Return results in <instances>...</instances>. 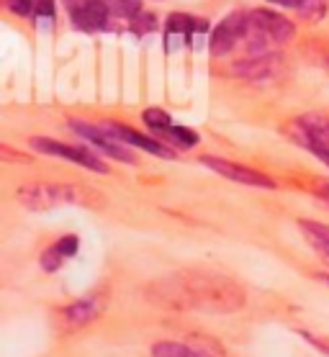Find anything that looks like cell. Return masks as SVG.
I'll list each match as a JSON object with an SVG mask.
<instances>
[{
  "label": "cell",
  "instance_id": "obj_1",
  "mask_svg": "<svg viewBox=\"0 0 329 357\" xmlns=\"http://www.w3.org/2000/svg\"><path fill=\"white\" fill-rule=\"evenodd\" d=\"M149 301L168 309H198V311H237L244 303L240 285L214 273H183L157 280L147 288Z\"/></svg>",
  "mask_w": 329,
  "mask_h": 357
},
{
  "label": "cell",
  "instance_id": "obj_2",
  "mask_svg": "<svg viewBox=\"0 0 329 357\" xmlns=\"http://www.w3.org/2000/svg\"><path fill=\"white\" fill-rule=\"evenodd\" d=\"M18 203L29 211H49L59 206H88L98 208L101 198L96 190L82 185H59V183H29L18 188Z\"/></svg>",
  "mask_w": 329,
  "mask_h": 357
},
{
  "label": "cell",
  "instance_id": "obj_3",
  "mask_svg": "<svg viewBox=\"0 0 329 357\" xmlns=\"http://www.w3.org/2000/svg\"><path fill=\"white\" fill-rule=\"evenodd\" d=\"M296 26L291 24L288 18L273 10L252 8L247 18V31L242 39V47L247 49L249 54H268L275 47H281L293 36Z\"/></svg>",
  "mask_w": 329,
  "mask_h": 357
},
{
  "label": "cell",
  "instance_id": "obj_4",
  "mask_svg": "<svg viewBox=\"0 0 329 357\" xmlns=\"http://www.w3.org/2000/svg\"><path fill=\"white\" fill-rule=\"evenodd\" d=\"M31 146L41 155H49V157H59V160H67V162H75L85 167V170H93V172H108V165L96 155V152H90L85 146H73V144H62V142H57V139H47V137H31Z\"/></svg>",
  "mask_w": 329,
  "mask_h": 357
},
{
  "label": "cell",
  "instance_id": "obj_5",
  "mask_svg": "<svg viewBox=\"0 0 329 357\" xmlns=\"http://www.w3.org/2000/svg\"><path fill=\"white\" fill-rule=\"evenodd\" d=\"M70 129H73L78 137L85 139L88 144H93V149L101 152V155H108V157H113V160L126 162V165H137V157L131 155L129 144H124V142H119L116 137H111L103 126H93V123H88V121L73 119V121H70Z\"/></svg>",
  "mask_w": 329,
  "mask_h": 357
},
{
  "label": "cell",
  "instance_id": "obj_6",
  "mask_svg": "<svg viewBox=\"0 0 329 357\" xmlns=\"http://www.w3.org/2000/svg\"><path fill=\"white\" fill-rule=\"evenodd\" d=\"M247 18H249V10H234L232 16H226L224 21L211 31L209 49L214 57H224V54H229L237 44H242L244 31H247Z\"/></svg>",
  "mask_w": 329,
  "mask_h": 357
},
{
  "label": "cell",
  "instance_id": "obj_7",
  "mask_svg": "<svg viewBox=\"0 0 329 357\" xmlns=\"http://www.w3.org/2000/svg\"><path fill=\"white\" fill-rule=\"evenodd\" d=\"M103 129L111 134V137H116L119 142H124V144L129 146H137V149H145L147 155H154V157H162V160H175V149L173 146H168L162 139L157 137H147V134H139L137 129H131V126H126V123H119V121H105Z\"/></svg>",
  "mask_w": 329,
  "mask_h": 357
},
{
  "label": "cell",
  "instance_id": "obj_8",
  "mask_svg": "<svg viewBox=\"0 0 329 357\" xmlns=\"http://www.w3.org/2000/svg\"><path fill=\"white\" fill-rule=\"evenodd\" d=\"M201 165L203 167H209V170H214L217 175H221V178L242 183V185L268 188V190H273L275 188L273 178H268V175H263V172H257V170H249V167H242V165H237V162H229V160H224V157L206 155V157H201Z\"/></svg>",
  "mask_w": 329,
  "mask_h": 357
},
{
  "label": "cell",
  "instance_id": "obj_9",
  "mask_svg": "<svg viewBox=\"0 0 329 357\" xmlns=\"http://www.w3.org/2000/svg\"><path fill=\"white\" fill-rule=\"evenodd\" d=\"M298 144L312 149V146H324L329 149V116L327 114H301L296 119V134H293Z\"/></svg>",
  "mask_w": 329,
  "mask_h": 357
},
{
  "label": "cell",
  "instance_id": "obj_10",
  "mask_svg": "<svg viewBox=\"0 0 329 357\" xmlns=\"http://www.w3.org/2000/svg\"><path fill=\"white\" fill-rule=\"evenodd\" d=\"M105 303H108L105 293H93V296H85V298L75 301V303H70V306L62 311V321L70 326V329L88 326V324H93L101 314H103Z\"/></svg>",
  "mask_w": 329,
  "mask_h": 357
},
{
  "label": "cell",
  "instance_id": "obj_11",
  "mask_svg": "<svg viewBox=\"0 0 329 357\" xmlns=\"http://www.w3.org/2000/svg\"><path fill=\"white\" fill-rule=\"evenodd\" d=\"M281 65V57L275 52L268 54H249L247 59H242L234 65V75L237 77H247V80H257V77H268L270 73H275Z\"/></svg>",
  "mask_w": 329,
  "mask_h": 357
},
{
  "label": "cell",
  "instance_id": "obj_12",
  "mask_svg": "<svg viewBox=\"0 0 329 357\" xmlns=\"http://www.w3.org/2000/svg\"><path fill=\"white\" fill-rule=\"evenodd\" d=\"M298 229L306 234L309 244L319 252V257L329 265V227L319 221H298Z\"/></svg>",
  "mask_w": 329,
  "mask_h": 357
},
{
  "label": "cell",
  "instance_id": "obj_13",
  "mask_svg": "<svg viewBox=\"0 0 329 357\" xmlns=\"http://www.w3.org/2000/svg\"><path fill=\"white\" fill-rule=\"evenodd\" d=\"M157 139H162L165 144H175L180 146V149H191V146L198 144V134L193 129H188V126H168V129H162L154 134Z\"/></svg>",
  "mask_w": 329,
  "mask_h": 357
},
{
  "label": "cell",
  "instance_id": "obj_14",
  "mask_svg": "<svg viewBox=\"0 0 329 357\" xmlns=\"http://www.w3.org/2000/svg\"><path fill=\"white\" fill-rule=\"evenodd\" d=\"M152 357H203L198 349L180 344V342H157L152 347Z\"/></svg>",
  "mask_w": 329,
  "mask_h": 357
},
{
  "label": "cell",
  "instance_id": "obj_15",
  "mask_svg": "<svg viewBox=\"0 0 329 357\" xmlns=\"http://www.w3.org/2000/svg\"><path fill=\"white\" fill-rule=\"evenodd\" d=\"M103 6L111 16L129 18V21L142 13V0H103Z\"/></svg>",
  "mask_w": 329,
  "mask_h": 357
},
{
  "label": "cell",
  "instance_id": "obj_16",
  "mask_svg": "<svg viewBox=\"0 0 329 357\" xmlns=\"http://www.w3.org/2000/svg\"><path fill=\"white\" fill-rule=\"evenodd\" d=\"M196 29H198V21L191 16L173 13V16L168 18V33H175V36H191Z\"/></svg>",
  "mask_w": 329,
  "mask_h": 357
},
{
  "label": "cell",
  "instance_id": "obj_17",
  "mask_svg": "<svg viewBox=\"0 0 329 357\" xmlns=\"http://www.w3.org/2000/svg\"><path fill=\"white\" fill-rule=\"evenodd\" d=\"M142 119H145V123L152 131H162L168 129V126H173V116L165 108H147L145 114H142Z\"/></svg>",
  "mask_w": 329,
  "mask_h": 357
},
{
  "label": "cell",
  "instance_id": "obj_18",
  "mask_svg": "<svg viewBox=\"0 0 329 357\" xmlns=\"http://www.w3.org/2000/svg\"><path fill=\"white\" fill-rule=\"evenodd\" d=\"M64 252L57 247V242L52 244V247H47V250L41 252V257H39V262H41V270H47V273H57V270L62 268L64 265Z\"/></svg>",
  "mask_w": 329,
  "mask_h": 357
},
{
  "label": "cell",
  "instance_id": "obj_19",
  "mask_svg": "<svg viewBox=\"0 0 329 357\" xmlns=\"http://www.w3.org/2000/svg\"><path fill=\"white\" fill-rule=\"evenodd\" d=\"M296 10L298 16L309 18V21H319L324 16V10H327V0H304Z\"/></svg>",
  "mask_w": 329,
  "mask_h": 357
},
{
  "label": "cell",
  "instance_id": "obj_20",
  "mask_svg": "<svg viewBox=\"0 0 329 357\" xmlns=\"http://www.w3.org/2000/svg\"><path fill=\"white\" fill-rule=\"evenodd\" d=\"M152 29H154V16H152V13H145V10H142L139 16L131 18V31H137L139 36H142V33H149Z\"/></svg>",
  "mask_w": 329,
  "mask_h": 357
},
{
  "label": "cell",
  "instance_id": "obj_21",
  "mask_svg": "<svg viewBox=\"0 0 329 357\" xmlns=\"http://www.w3.org/2000/svg\"><path fill=\"white\" fill-rule=\"evenodd\" d=\"M57 247L64 252V257L70 260V257H75L78 255V247H80V242H78V236L75 234H64L57 239Z\"/></svg>",
  "mask_w": 329,
  "mask_h": 357
},
{
  "label": "cell",
  "instance_id": "obj_22",
  "mask_svg": "<svg viewBox=\"0 0 329 357\" xmlns=\"http://www.w3.org/2000/svg\"><path fill=\"white\" fill-rule=\"evenodd\" d=\"M0 157H3V160H8V162H24V165L31 162V157L21 155V152H16V149H10L8 144H0Z\"/></svg>",
  "mask_w": 329,
  "mask_h": 357
},
{
  "label": "cell",
  "instance_id": "obj_23",
  "mask_svg": "<svg viewBox=\"0 0 329 357\" xmlns=\"http://www.w3.org/2000/svg\"><path fill=\"white\" fill-rule=\"evenodd\" d=\"M6 6H8L16 16H31V10H34L31 0H6Z\"/></svg>",
  "mask_w": 329,
  "mask_h": 357
},
{
  "label": "cell",
  "instance_id": "obj_24",
  "mask_svg": "<svg viewBox=\"0 0 329 357\" xmlns=\"http://www.w3.org/2000/svg\"><path fill=\"white\" fill-rule=\"evenodd\" d=\"M301 337H304L312 347H316L319 352H324V355H329V340H324V337H316V334H309V332H301Z\"/></svg>",
  "mask_w": 329,
  "mask_h": 357
},
{
  "label": "cell",
  "instance_id": "obj_25",
  "mask_svg": "<svg viewBox=\"0 0 329 357\" xmlns=\"http://www.w3.org/2000/svg\"><path fill=\"white\" fill-rule=\"evenodd\" d=\"M34 10H36V16L52 18L54 16V0H36Z\"/></svg>",
  "mask_w": 329,
  "mask_h": 357
},
{
  "label": "cell",
  "instance_id": "obj_26",
  "mask_svg": "<svg viewBox=\"0 0 329 357\" xmlns=\"http://www.w3.org/2000/svg\"><path fill=\"white\" fill-rule=\"evenodd\" d=\"M309 152H312V155L316 157L319 162H324V165H327V167H329V149H324V146H312Z\"/></svg>",
  "mask_w": 329,
  "mask_h": 357
},
{
  "label": "cell",
  "instance_id": "obj_27",
  "mask_svg": "<svg viewBox=\"0 0 329 357\" xmlns=\"http://www.w3.org/2000/svg\"><path fill=\"white\" fill-rule=\"evenodd\" d=\"M268 3H275V6H283V8H298L304 0H268Z\"/></svg>",
  "mask_w": 329,
  "mask_h": 357
},
{
  "label": "cell",
  "instance_id": "obj_28",
  "mask_svg": "<svg viewBox=\"0 0 329 357\" xmlns=\"http://www.w3.org/2000/svg\"><path fill=\"white\" fill-rule=\"evenodd\" d=\"M316 193H319V198H324V201L329 203V183H324V185L316 188Z\"/></svg>",
  "mask_w": 329,
  "mask_h": 357
},
{
  "label": "cell",
  "instance_id": "obj_29",
  "mask_svg": "<svg viewBox=\"0 0 329 357\" xmlns=\"http://www.w3.org/2000/svg\"><path fill=\"white\" fill-rule=\"evenodd\" d=\"M316 278H319L321 283H327V285H329V275H316Z\"/></svg>",
  "mask_w": 329,
  "mask_h": 357
}]
</instances>
